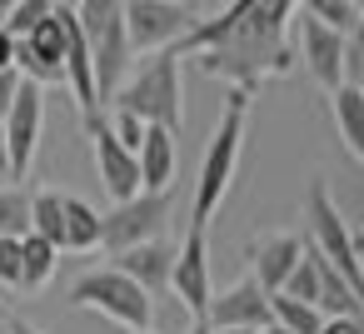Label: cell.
Here are the masks:
<instances>
[{"instance_id": "3", "label": "cell", "mask_w": 364, "mask_h": 334, "mask_svg": "<svg viewBox=\"0 0 364 334\" xmlns=\"http://www.w3.org/2000/svg\"><path fill=\"white\" fill-rule=\"evenodd\" d=\"M110 110H130L145 125H165L180 135L185 125V85H180V50H150L140 65H130V75L120 80V90L110 95Z\"/></svg>"}, {"instance_id": "1", "label": "cell", "mask_w": 364, "mask_h": 334, "mask_svg": "<svg viewBox=\"0 0 364 334\" xmlns=\"http://www.w3.org/2000/svg\"><path fill=\"white\" fill-rule=\"evenodd\" d=\"M299 0H230L210 21H195V31L175 45L180 60H195L205 75L259 90L274 75H289L294 50H289V26H294Z\"/></svg>"}, {"instance_id": "16", "label": "cell", "mask_w": 364, "mask_h": 334, "mask_svg": "<svg viewBox=\"0 0 364 334\" xmlns=\"http://www.w3.org/2000/svg\"><path fill=\"white\" fill-rule=\"evenodd\" d=\"M115 264L155 299V294H165L170 289V269H175V244L160 235V239H145V244H130V249H120L115 254Z\"/></svg>"}, {"instance_id": "11", "label": "cell", "mask_w": 364, "mask_h": 334, "mask_svg": "<svg viewBox=\"0 0 364 334\" xmlns=\"http://www.w3.org/2000/svg\"><path fill=\"white\" fill-rule=\"evenodd\" d=\"M205 230L210 225H185V239L175 244V269H170V294L185 304V314L190 319H205V309H210V294H215V284H210V239H205Z\"/></svg>"}, {"instance_id": "39", "label": "cell", "mask_w": 364, "mask_h": 334, "mask_svg": "<svg viewBox=\"0 0 364 334\" xmlns=\"http://www.w3.org/2000/svg\"><path fill=\"white\" fill-rule=\"evenodd\" d=\"M11 6H16V0H0V16H6V11H11Z\"/></svg>"}, {"instance_id": "36", "label": "cell", "mask_w": 364, "mask_h": 334, "mask_svg": "<svg viewBox=\"0 0 364 334\" xmlns=\"http://www.w3.org/2000/svg\"><path fill=\"white\" fill-rule=\"evenodd\" d=\"M259 334H289V329H284V324H274V319H269V324H264V329H259Z\"/></svg>"}, {"instance_id": "42", "label": "cell", "mask_w": 364, "mask_h": 334, "mask_svg": "<svg viewBox=\"0 0 364 334\" xmlns=\"http://www.w3.org/2000/svg\"><path fill=\"white\" fill-rule=\"evenodd\" d=\"M6 334H11V329H6Z\"/></svg>"}, {"instance_id": "18", "label": "cell", "mask_w": 364, "mask_h": 334, "mask_svg": "<svg viewBox=\"0 0 364 334\" xmlns=\"http://www.w3.org/2000/svg\"><path fill=\"white\" fill-rule=\"evenodd\" d=\"M329 110H334V125H339V140L344 150L364 165V90L359 85H334L329 90Z\"/></svg>"}, {"instance_id": "7", "label": "cell", "mask_w": 364, "mask_h": 334, "mask_svg": "<svg viewBox=\"0 0 364 334\" xmlns=\"http://www.w3.org/2000/svg\"><path fill=\"white\" fill-rule=\"evenodd\" d=\"M170 215H175V185L170 190H140L120 205H110L105 225H100V249L120 254L130 244H145V239H160L170 230Z\"/></svg>"}, {"instance_id": "31", "label": "cell", "mask_w": 364, "mask_h": 334, "mask_svg": "<svg viewBox=\"0 0 364 334\" xmlns=\"http://www.w3.org/2000/svg\"><path fill=\"white\" fill-rule=\"evenodd\" d=\"M354 55L364 60V16H359V26L349 31V60H354Z\"/></svg>"}, {"instance_id": "26", "label": "cell", "mask_w": 364, "mask_h": 334, "mask_svg": "<svg viewBox=\"0 0 364 334\" xmlns=\"http://www.w3.org/2000/svg\"><path fill=\"white\" fill-rule=\"evenodd\" d=\"M21 269H26V259H21V235H0V284H6V289H21Z\"/></svg>"}, {"instance_id": "10", "label": "cell", "mask_w": 364, "mask_h": 334, "mask_svg": "<svg viewBox=\"0 0 364 334\" xmlns=\"http://www.w3.org/2000/svg\"><path fill=\"white\" fill-rule=\"evenodd\" d=\"M294 45H299V60H304V70L319 90L344 85V75H349V36L344 31L294 11Z\"/></svg>"}, {"instance_id": "5", "label": "cell", "mask_w": 364, "mask_h": 334, "mask_svg": "<svg viewBox=\"0 0 364 334\" xmlns=\"http://www.w3.org/2000/svg\"><path fill=\"white\" fill-rule=\"evenodd\" d=\"M65 304H70V309H95L100 319L125 324V329H145V324H150V314H155L150 294H145V289H140V284H135L120 264L85 269V274L70 284Z\"/></svg>"}, {"instance_id": "8", "label": "cell", "mask_w": 364, "mask_h": 334, "mask_svg": "<svg viewBox=\"0 0 364 334\" xmlns=\"http://www.w3.org/2000/svg\"><path fill=\"white\" fill-rule=\"evenodd\" d=\"M304 220H309V244H314L329 264H339V269L364 289V259H359V249H354V230L344 225V215H339L334 195L324 190V180H309V185H304Z\"/></svg>"}, {"instance_id": "37", "label": "cell", "mask_w": 364, "mask_h": 334, "mask_svg": "<svg viewBox=\"0 0 364 334\" xmlns=\"http://www.w3.org/2000/svg\"><path fill=\"white\" fill-rule=\"evenodd\" d=\"M115 334H155V329H150V324H145V329H125V324H115Z\"/></svg>"}, {"instance_id": "27", "label": "cell", "mask_w": 364, "mask_h": 334, "mask_svg": "<svg viewBox=\"0 0 364 334\" xmlns=\"http://www.w3.org/2000/svg\"><path fill=\"white\" fill-rule=\"evenodd\" d=\"M110 130H115L130 150H140V140H145V120H140V115H130V110H115V115H110Z\"/></svg>"}, {"instance_id": "19", "label": "cell", "mask_w": 364, "mask_h": 334, "mask_svg": "<svg viewBox=\"0 0 364 334\" xmlns=\"http://www.w3.org/2000/svg\"><path fill=\"white\" fill-rule=\"evenodd\" d=\"M55 244L41 235V230H26L21 235V259H26V269H21V289H46L50 279H55Z\"/></svg>"}, {"instance_id": "9", "label": "cell", "mask_w": 364, "mask_h": 334, "mask_svg": "<svg viewBox=\"0 0 364 334\" xmlns=\"http://www.w3.org/2000/svg\"><path fill=\"white\" fill-rule=\"evenodd\" d=\"M195 11L185 0H125V36L130 50L150 55V50H175L190 31H195Z\"/></svg>"}, {"instance_id": "4", "label": "cell", "mask_w": 364, "mask_h": 334, "mask_svg": "<svg viewBox=\"0 0 364 334\" xmlns=\"http://www.w3.org/2000/svg\"><path fill=\"white\" fill-rule=\"evenodd\" d=\"M75 16H80L85 45H90V60H95L100 100L110 105V95L120 90V80H125L130 65H135L130 36H125V0H75Z\"/></svg>"}, {"instance_id": "23", "label": "cell", "mask_w": 364, "mask_h": 334, "mask_svg": "<svg viewBox=\"0 0 364 334\" xmlns=\"http://www.w3.org/2000/svg\"><path fill=\"white\" fill-rule=\"evenodd\" d=\"M299 11L349 36V31L359 26V16H364V0H299Z\"/></svg>"}, {"instance_id": "38", "label": "cell", "mask_w": 364, "mask_h": 334, "mask_svg": "<svg viewBox=\"0 0 364 334\" xmlns=\"http://www.w3.org/2000/svg\"><path fill=\"white\" fill-rule=\"evenodd\" d=\"M354 249H359V254H364V225H359V230H354Z\"/></svg>"}, {"instance_id": "15", "label": "cell", "mask_w": 364, "mask_h": 334, "mask_svg": "<svg viewBox=\"0 0 364 334\" xmlns=\"http://www.w3.org/2000/svg\"><path fill=\"white\" fill-rule=\"evenodd\" d=\"M299 254H304V239H299V235H289V230L259 235V239L250 244V274L274 294V289H284V279H289V269L299 264Z\"/></svg>"}, {"instance_id": "22", "label": "cell", "mask_w": 364, "mask_h": 334, "mask_svg": "<svg viewBox=\"0 0 364 334\" xmlns=\"http://www.w3.org/2000/svg\"><path fill=\"white\" fill-rule=\"evenodd\" d=\"M31 230H41L55 249H65V195H55V190L31 195Z\"/></svg>"}, {"instance_id": "25", "label": "cell", "mask_w": 364, "mask_h": 334, "mask_svg": "<svg viewBox=\"0 0 364 334\" xmlns=\"http://www.w3.org/2000/svg\"><path fill=\"white\" fill-rule=\"evenodd\" d=\"M55 6H60V0H16V6L0 16V21H6V31H11V36H26V31H36Z\"/></svg>"}, {"instance_id": "35", "label": "cell", "mask_w": 364, "mask_h": 334, "mask_svg": "<svg viewBox=\"0 0 364 334\" xmlns=\"http://www.w3.org/2000/svg\"><path fill=\"white\" fill-rule=\"evenodd\" d=\"M11 334H41V329H31L26 319H16V324H11Z\"/></svg>"}, {"instance_id": "20", "label": "cell", "mask_w": 364, "mask_h": 334, "mask_svg": "<svg viewBox=\"0 0 364 334\" xmlns=\"http://www.w3.org/2000/svg\"><path fill=\"white\" fill-rule=\"evenodd\" d=\"M269 319H274V324H284L289 334H319L324 309H319V304H309V299H294V294L274 289V294H269Z\"/></svg>"}, {"instance_id": "30", "label": "cell", "mask_w": 364, "mask_h": 334, "mask_svg": "<svg viewBox=\"0 0 364 334\" xmlns=\"http://www.w3.org/2000/svg\"><path fill=\"white\" fill-rule=\"evenodd\" d=\"M6 65H16V36L6 31V21H0V70Z\"/></svg>"}, {"instance_id": "2", "label": "cell", "mask_w": 364, "mask_h": 334, "mask_svg": "<svg viewBox=\"0 0 364 334\" xmlns=\"http://www.w3.org/2000/svg\"><path fill=\"white\" fill-rule=\"evenodd\" d=\"M245 120H250V90L230 85L225 95V110H220V125L205 145V160H200V180H195V200H190V220L195 225H210L240 175V155H245Z\"/></svg>"}, {"instance_id": "6", "label": "cell", "mask_w": 364, "mask_h": 334, "mask_svg": "<svg viewBox=\"0 0 364 334\" xmlns=\"http://www.w3.org/2000/svg\"><path fill=\"white\" fill-rule=\"evenodd\" d=\"M70 16L75 6H55L36 31L16 36V65L26 80L36 85H70V70H65V55H70Z\"/></svg>"}, {"instance_id": "33", "label": "cell", "mask_w": 364, "mask_h": 334, "mask_svg": "<svg viewBox=\"0 0 364 334\" xmlns=\"http://www.w3.org/2000/svg\"><path fill=\"white\" fill-rule=\"evenodd\" d=\"M210 334H259V329H235V324H210Z\"/></svg>"}, {"instance_id": "13", "label": "cell", "mask_w": 364, "mask_h": 334, "mask_svg": "<svg viewBox=\"0 0 364 334\" xmlns=\"http://www.w3.org/2000/svg\"><path fill=\"white\" fill-rule=\"evenodd\" d=\"M41 125H46V85L21 80L11 110H6V155H11V180H26L36 150H41Z\"/></svg>"}, {"instance_id": "41", "label": "cell", "mask_w": 364, "mask_h": 334, "mask_svg": "<svg viewBox=\"0 0 364 334\" xmlns=\"http://www.w3.org/2000/svg\"><path fill=\"white\" fill-rule=\"evenodd\" d=\"M359 259H364V254H359Z\"/></svg>"}, {"instance_id": "34", "label": "cell", "mask_w": 364, "mask_h": 334, "mask_svg": "<svg viewBox=\"0 0 364 334\" xmlns=\"http://www.w3.org/2000/svg\"><path fill=\"white\" fill-rule=\"evenodd\" d=\"M185 334H210V319H190V329Z\"/></svg>"}, {"instance_id": "32", "label": "cell", "mask_w": 364, "mask_h": 334, "mask_svg": "<svg viewBox=\"0 0 364 334\" xmlns=\"http://www.w3.org/2000/svg\"><path fill=\"white\" fill-rule=\"evenodd\" d=\"M0 180H11V155H6V115H0Z\"/></svg>"}, {"instance_id": "12", "label": "cell", "mask_w": 364, "mask_h": 334, "mask_svg": "<svg viewBox=\"0 0 364 334\" xmlns=\"http://www.w3.org/2000/svg\"><path fill=\"white\" fill-rule=\"evenodd\" d=\"M85 135H90L95 175H100V185H105L110 205H120V200L140 195V160H135V150L110 130V120H105V115H85Z\"/></svg>"}, {"instance_id": "40", "label": "cell", "mask_w": 364, "mask_h": 334, "mask_svg": "<svg viewBox=\"0 0 364 334\" xmlns=\"http://www.w3.org/2000/svg\"><path fill=\"white\" fill-rule=\"evenodd\" d=\"M60 6H75V0H60Z\"/></svg>"}, {"instance_id": "24", "label": "cell", "mask_w": 364, "mask_h": 334, "mask_svg": "<svg viewBox=\"0 0 364 334\" xmlns=\"http://www.w3.org/2000/svg\"><path fill=\"white\" fill-rule=\"evenodd\" d=\"M31 230V195L16 185H0V235H26Z\"/></svg>"}, {"instance_id": "17", "label": "cell", "mask_w": 364, "mask_h": 334, "mask_svg": "<svg viewBox=\"0 0 364 334\" xmlns=\"http://www.w3.org/2000/svg\"><path fill=\"white\" fill-rule=\"evenodd\" d=\"M135 160H140V190H170V185H175V170H180L175 130L145 125V140H140Z\"/></svg>"}, {"instance_id": "21", "label": "cell", "mask_w": 364, "mask_h": 334, "mask_svg": "<svg viewBox=\"0 0 364 334\" xmlns=\"http://www.w3.org/2000/svg\"><path fill=\"white\" fill-rule=\"evenodd\" d=\"M100 225H105L100 210L65 195V249H100Z\"/></svg>"}, {"instance_id": "29", "label": "cell", "mask_w": 364, "mask_h": 334, "mask_svg": "<svg viewBox=\"0 0 364 334\" xmlns=\"http://www.w3.org/2000/svg\"><path fill=\"white\" fill-rule=\"evenodd\" d=\"M319 334H364V319H349V314H324Z\"/></svg>"}, {"instance_id": "28", "label": "cell", "mask_w": 364, "mask_h": 334, "mask_svg": "<svg viewBox=\"0 0 364 334\" xmlns=\"http://www.w3.org/2000/svg\"><path fill=\"white\" fill-rule=\"evenodd\" d=\"M21 65H6V70H0V115H6L11 110V100H16V90H21Z\"/></svg>"}, {"instance_id": "14", "label": "cell", "mask_w": 364, "mask_h": 334, "mask_svg": "<svg viewBox=\"0 0 364 334\" xmlns=\"http://www.w3.org/2000/svg\"><path fill=\"white\" fill-rule=\"evenodd\" d=\"M205 319H210V324H235V329H264V324H269V289H264L255 274H245V279H235L230 289L210 294Z\"/></svg>"}]
</instances>
